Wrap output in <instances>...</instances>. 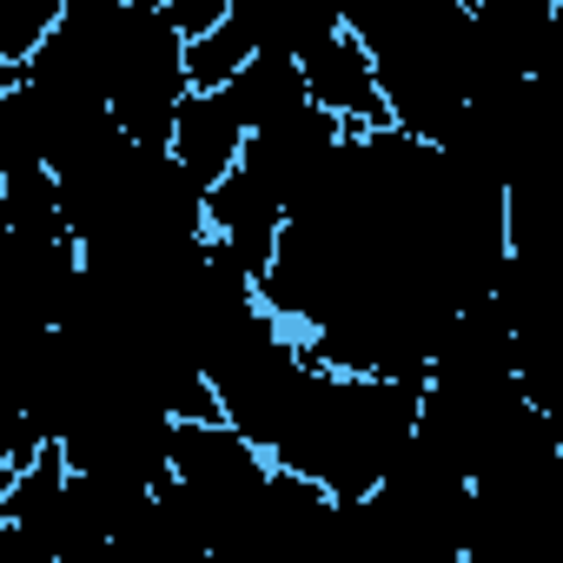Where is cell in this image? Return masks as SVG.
Returning <instances> with one entry per match:
<instances>
[{"mask_svg":"<svg viewBox=\"0 0 563 563\" xmlns=\"http://www.w3.org/2000/svg\"><path fill=\"white\" fill-rule=\"evenodd\" d=\"M232 21L252 41V54L272 60H306L332 34H345V8L332 0H232Z\"/></svg>","mask_w":563,"mask_h":563,"instance_id":"7","label":"cell"},{"mask_svg":"<svg viewBox=\"0 0 563 563\" xmlns=\"http://www.w3.org/2000/svg\"><path fill=\"white\" fill-rule=\"evenodd\" d=\"M299 67H306L312 100H319L332 120H345V133H385V126H391V107H385L378 67H372L365 41H358L352 27H345V34H332L325 47H312Z\"/></svg>","mask_w":563,"mask_h":563,"instance_id":"5","label":"cell"},{"mask_svg":"<svg viewBox=\"0 0 563 563\" xmlns=\"http://www.w3.org/2000/svg\"><path fill=\"white\" fill-rule=\"evenodd\" d=\"M245 140H252V133H245L232 93H192L186 113H179V126H173V159H179L206 192H219V186L239 173Z\"/></svg>","mask_w":563,"mask_h":563,"instance_id":"6","label":"cell"},{"mask_svg":"<svg viewBox=\"0 0 563 563\" xmlns=\"http://www.w3.org/2000/svg\"><path fill=\"white\" fill-rule=\"evenodd\" d=\"M225 93H232V107H239L245 133H265V126H278V120H292V113H306V107H312L306 67H299V60H272V54H258V60H252Z\"/></svg>","mask_w":563,"mask_h":563,"instance_id":"8","label":"cell"},{"mask_svg":"<svg viewBox=\"0 0 563 563\" xmlns=\"http://www.w3.org/2000/svg\"><path fill=\"white\" fill-rule=\"evenodd\" d=\"M60 21L87 47L120 133L133 146L173 153V126L192 100V74H186V41L166 21V8L159 0H60Z\"/></svg>","mask_w":563,"mask_h":563,"instance_id":"3","label":"cell"},{"mask_svg":"<svg viewBox=\"0 0 563 563\" xmlns=\"http://www.w3.org/2000/svg\"><path fill=\"white\" fill-rule=\"evenodd\" d=\"M418 424H424V391L418 385L306 365V378L292 385L286 411L272 424L265 457L286 477L319 484L339 504H365L418 451Z\"/></svg>","mask_w":563,"mask_h":563,"instance_id":"1","label":"cell"},{"mask_svg":"<svg viewBox=\"0 0 563 563\" xmlns=\"http://www.w3.org/2000/svg\"><path fill=\"white\" fill-rule=\"evenodd\" d=\"M252 60H258V54H252V41L239 34V21H225L219 34H206V41H192V47H186L192 93H225V87H232Z\"/></svg>","mask_w":563,"mask_h":563,"instance_id":"9","label":"cell"},{"mask_svg":"<svg viewBox=\"0 0 563 563\" xmlns=\"http://www.w3.org/2000/svg\"><path fill=\"white\" fill-rule=\"evenodd\" d=\"M345 27L365 41L391 126L444 146L477 100V60H471V8L464 0H378L352 8Z\"/></svg>","mask_w":563,"mask_h":563,"instance_id":"2","label":"cell"},{"mask_svg":"<svg viewBox=\"0 0 563 563\" xmlns=\"http://www.w3.org/2000/svg\"><path fill=\"white\" fill-rule=\"evenodd\" d=\"M537 93L550 100V113L563 120V8H556V27H550V47L537 60Z\"/></svg>","mask_w":563,"mask_h":563,"instance_id":"10","label":"cell"},{"mask_svg":"<svg viewBox=\"0 0 563 563\" xmlns=\"http://www.w3.org/2000/svg\"><path fill=\"white\" fill-rule=\"evenodd\" d=\"M272 477H278V464L252 438H239L232 424H179V438H173V477H166V490L192 510V523L206 530L212 556L252 530Z\"/></svg>","mask_w":563,"mask_h":563,"instance_id":"4","label":"cell"}]
</instances>
